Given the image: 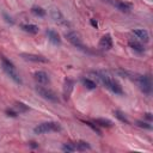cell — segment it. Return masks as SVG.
I'll use <instances>...</instances> for the list:
<instances>
[{
    "label": "cell",
    "instance_id": "6da1fadb",
    "mask_svg": "<svg viewBox=\"0 0 153 153\" xmlns=\"http://www.w3.org/2000/svg\"><path fill=\"white\" fill-rule=\"evenodd\" d=\"M94 74H96V76L98 78V80H99L106 88H109L111 92H114L115 94H122V93H123L122 86H121L114 78H111L108 73H104V72H96Z\"/></svg>",
    "mask_w": 153,
    "mask_h": 153
},
{
    "label": "cell",
    "instance_id": "7a4b0ae2",
    "mask_svg": "<svg viewBox=\"0 0 153 153\" xmlns=\"http://www.w3.org/2000/svg\"><path fill=\"white\" fill-rule=\"evenodd\" d=\"M1 62H2V69L5 71V73H6L14 82L22 84V79H20V76H19V74H18V72H17L14 65H13L11 61H8L6 57H2V59H1Z\"/></svg>",
    "mask_w": 153,
    "mask_h": 153
},
{
    "label": "cell",
    "instance_id": "3957f363",
    "mask_svg": "<svg viewBox=\"0 0 153 153\" xmlns=\"http://www.w3.org/2000/svg\"><path fill=\"white\" fill-rule=\"evenodd\" d=\"M60 129H61V127L57 122H44V123L38 124L33 129V131L36 134H45V133H49V131H57Z\"/></svg>",
    "mask_w": 153,
    "mask_h": 153
},
{
    "label": "cell",
    "instance_id": "277c9868",
    "mask_svg": "<svg viewBox=\"0 0 153 153\" xmlns=\"http://www.w3.org/2000/svg\"><path fill=\"white\" fill-rule=\"evenodd\" d=\"M135 80H136V82H137L140 90H141L143 93H146V94H149V93H151L152 82H151L149 76H147V75H137V76L135 78Z\"/></svg>",
    "mask_w": 153,
    "mask_h": 153
},
{
    "label": "cell",
    "instance_id": "5b68a950",
    "mask_svg": "<svg viewBox=\"0 0 153 153\" xmlns=\"http://www.w3.org/2000/svg\"><path fill=\"white\" fill-rule=\"evenodd\" d=\"M36 91H37V93H38L41 97H43L44 99H48V100H51V102H59L57 96L55 94V92H53V91L49 90V88H45V87H43V86H37V87H36Z\"/></svg>",
    "mask_w": 153,
    "mask_h": 153
},
{
    "label": "cell",
    "instance_id": "8992f818",
    "mask_svg": "<svg viewBox=\"0 0 153 153\" xmlns=\"http://www.w3.org/2000/svg\"><path fill=\"white\" fill-rule=\"evenodd\" d=\"M66 38L74 45V47H76V48H79V49H84L85 50V47H84V44H82V41H81V38H80V35L79 33H76L75 31H71V32H67L66 33Z\"/></svg>",
    "mask_w": 153,
    "mask_h": 153
},
{
    "label": "cell",
    "instance_id": "52a82bcc",
    "mask_svg": "<svg viewBox=\"0 0 153 153\" xmlns=\"http://www.w3.org/2000/svg\"><path fill=\"white\" fill-rule=\"evenodd\" d=\"M33 78H35V80H36L38 84H41V85H45V84L49 82V75H48L45 72H43V71L35 72V73H33Z\"/></svg>",
    "mask_w": 153,
    "mask_h": 153
},
{
    "label": "cell",
    "instance_id": "ba28073f",
    "mask_svg": "<svg viewBox=\"0 0 153 153\" xmlns=\"http://www.w3.org/2000/svg\"><path fill=\"white\" fill-rule=\"evenodd\" d=\"M99 47L104 50H109L112 48V38L110 35H104L99 41Z\"/></svg>",
    "mask_w": 153,
    "mask_h": 153
},
{
    "label": "cell",
    "instance_id": "9c48e42d",
    "mask_svg": "<svg viewBox=\"0 0 153 153\" xmlns=\"http://www.w3.org/2000/svg\"><path fill=\"white\" fill-rule=\"evenodd\" d=\"M22 57L26 61H32V62H48V60L41 55H33V54H22Z\"/></svg>",
    "mask_w": 153,
    "mask_h": 153
},
{
    "label": "cell",
    "instance_id": "30bf717a",
    "mask_svg": "<svg viewBox=\"0 0 153 153\" xmlns=\"http://www.w3.org/2000/svg\"><path fill=\"white\" fill-rule=\"evenodd\" d=\"M73 85H74V82L72 81V80H69V79H67L66 81H65V86H63V98L67 100L68 98H69V96H71V92H72V90H73Z\"/></svg>",
    "mask_w": 153,
    "mask_h": 153
},
{
    "label": "cell",
    "instance_id": "8fae6325",
    "mask_svg": "<svg viewBox=\"0 0 153 153\" xmlns=\"http://www.w3.org/2000/svg\"><path fill=\"white\" fill-rule=\"evenodd\" d=\"M47 36H48L49 41H50L53 44L57 45V44H60V43H61L60 36H59V33H57L56 31H54V30H48V31H47Z\"/></svg>",
    "mask_w": 153,
    "mask_h": 153
},
{
    "label": "cell",
    "instance_id": "7c38bea8",
    "mask_svg": "<svg viewBox=\"0 0 153 153\" xmlns=\"http://www.w3.org/2000/svg\"><path fill=\"white\" fill-rule=\"evenodd\" d=\"M133 33H134L139 39H141V41H143V42H148V39H149L148 32H147L146 30H143V29H136V30L133 31Z\"/></svg>",
    "mask_w": 153,
    "mask_h": 153
},
{
    "label": "cell",
    "instance_id": "4fadbf2b",
    "mask_svg": "<svg viewBox=\"0 0 153 153\" xmlns=\"http://www.w3.org/2000/svg\"><path fill=\"white\" fill-rule=\"evenodd\" d=\"M112 4H114V6H116L122 12H129L130 8H131L130 4H127V2H123V1H120V0H115V1H112Z\"/></svg>",
    "mask_w": 153,
    "mask_h": 153
},
{
    "label": "cell",
    "instance_id": "5bb4252c",
    "mask_svg": "<svg viewBox=\"0 0 153 153\" xmlns=\"http://www.w3.org/2000/svg\"><path fill=\"white\" fill-rule=\"evenodd\" d=\"M51 17H53V19H54L56 23H59V24H67L66 19H65L63 16L61 14V12L57 11V10H53V11H51Z\"/></svg>",
    "mask_w": 153,
    "mask_h": 153
},
{
    "label": "cell",
    "instance_id": "9a60e30c",
    "mask_svg": "<svg viewBox=\"0 0 153 153\" xmlns=\"http://www.w3.org/2000/svg\"><path fill=\"white\" fill-rule=\"evenodd\" d=\"M22 29L29 33H37L38 32V26L35 25V24H23L22 25Z\"/></svg>",
    "mask_w": 153,
    "mask_h": 153
},
{
    "label": "cell",
    "instance_id": "2e32d148",
    "mask_svg": "<svg viewBox=\"0 0 153 153\" xmlns=\"http://www.w3.org/2000/svg\"><path fill=\"white\" fill-rule=\"evenodd\" d=\"M97 126H100V127H112V122L110 120H106V118H96L93 121Z\"/></svg>",
    "mask_w": 153,
    "mask_h": 153
},
{
    "label": "cell",
    "instance_id": "e0dca14e",
    "mask_svg": "<svg viewBox=\"0 0 153 153\" xmlns=\"http://www.w3.org/2000/svg\"><path fill=\"white\" fill-rule=\"evenodd\" d=\"M81 82H82L84 86H85L86 88H88V90H94V88L97 87V84H96L93 80L88 79V78H84V79H81Z\"/></svg>",
    "mask_w": 153,
    "mask_h": 153
},
{
    "label": "cell",
    "instance_id": "ac0fdd59",
    "mask_svg": "<svg viewBox=\"0 0 153 153\" xmlns=\"http://www.w3.org/2000/svg\"><path fill=\"white\" fill-rule=\"evenodd\" d=\"M129 45H130L131 49H134L137 53H143V50H145V48L140 43H137L136 41H129Z\"/></svg>",
    "mask_w": 153,
    "mask_h": 153
},
{
    "label": "cell",
    "instance_id": "d6986e66",
    "mask_svg": "<svg viewBox=\"0 0 153 153\" xmlns=\"http://www.w3.org/2000/svg\"><path fill=\"white\" fill-rule=\"evenodd\" d=\"M75 148L78 151H86V149H90L91 146L87 142H85V141H79V142L75 143Z\"/></svg>",
    "mask_w": 153,
    "mask_h": 153
},
{
    "label": "cell",
    "instance_id": "ffe728a7",
    "mask_svg": "<svg viewBox=\"0 0 153 153\" xmlns=\"http://www.w3.org/2000/svg\"><path fill=\"white\" fill-rule=\"evenodd\" d=\"M76 148H75V145L74 143H65L62 146V151L63 152H74Z\"/></svg>",
    "mask_w": 153,
    "mask_h": 153
},
{
    "label": "cell",
    "instance_id": "44dd1931",
    "mask_svg": "<svg viewBox=\"0 0 153 153\" xmlns=\"http://www.w3.org/2000/svg\"><path fill=\"white\" fill-rule=\"evenodd\" d=\"M14 109H16L17 111H19V112H24V111H27L29 108H27L25 104H23V103H16Z\"/></svg>",
    "mask_w": 153,
    "mask_h": 153
},
{
    "label": "cell",
    "instance_id": "7402d4cb",
    "mask_svg": "<svg viewBox=\"0 0 153 153\" xmlns=\"http://www.w3.org/2000/svg\"><path fill=\"white\" fill-rule=\"evenodd\" d=\"M114 115L120 120V121H122V122H126V123H129V121L126 118V116L121 112V111H118V110H116V111H114Z\"/></svg>",
    "mask_w": 153,
    "mask_h": 153
},
{
    "label": "cell",
    "instance_id": "603a6c76",
    "mask_svg": "<svg viewBox=\"0 0 153 153\" xmlns=\"http://www.w3.org/2000/svg\"><path fill=\"white\" fill-rule=\"evenodd\" d=\"M32 13H35V14H37L39 17H43L45 14V11L43 8H41V7H32Z\"/></svg>",
    "mask_w": 153,
    "mask_h": 153
},
{
    "label": "cell",
    "instance_id": "cb8c5ba5",
    "mask_svg": "<svg viewBox=\"0 0 153 153\" xmlns=\"http://www.w3.org/2000/svg\"><path fill=\"white\" fill-rule=\"evenodd\" d=\"M6 114H7V116L16 117V116L18 115V111H17V110H14V109H7V110H6Z\"/></svg>",
    "mask_w": 153,
    "mask_h": 153
},
{
    "label": "cell",
    "instance_id": "d4e9b609",
    "mask_svg": "<svg viewBox=\"0 0 153 153\" xmlns=\"http://www.w3.org/2000/svg\"><path fill=\"white\" fill-rule=\"evenodd\" d=\"M137 126H139V127H143V128H147V129H151V128H152V126H149L148 123H146V122H140V121L137 122Z\"/></svg>",
    "mask_w": 153,
    "mask_h": 153
},
{
    "label": "cell",
    "instance_id": "484cf974",
    "mask_svg": "<svg viewBox=\"0 0 153 153\" xmlns=\"http://www.w3.org/2000/svg\"><path fill=\"white\" fill-rule=\"evenodd\" d=\"M145 116H146V118H148V120H152V116H151V114H149V112L145 114Z\"/></svg>",
    "mask_w": 153,
    "mask_h": 153
},
{
    "label": "cell",
    "instance_id": "4316f807",
    "mask_svg": "<svg viewBox=\"0 0 153 153\" xmlns=\"http://www.w3.org/2000/svg\"><path fill=\"white\" fill-rule=\"evenodd\" d=\"M91 24H92L93 26H96V27H97V22H94L93 19H91Z\"/></svg>",
    "mask_w": 153,
    "mask_h": 153
}]
</instances>
